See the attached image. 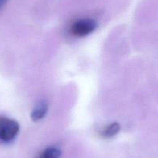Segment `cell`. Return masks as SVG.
Masks as SVG:
<instances>
[{
  "label": "cell",
  "instance_id": "6da1fadb",
  "mask_svg": "<svg viewBox=\"0 0 158 158\" xmlns=\"http://www.w3.org/2000/svg\"><path fill=\"white\" fill-rule=\"evenodd\" d=\"M19 125L16 120L0 115V140L9 143L16 137Z\"/></svg>",
  "mask_w": 158,
  "mask_h": 158
},
{
  "label": "cell",
  "instance_id": "7a4b0ae2",
  "mask_svg": "<svg viewBox=\"0 0 158 158\" xmlns=\"http://www.w3.org/2000/svg\"><path fill=\"white\" fill-rule=\"evenodd\" d=\"M97 27V23L92 19H81L75 21L71 27V33L77 37L90 34Z\"/></svg>",
  "mask_w": 158,
  "mask_h": 158
},
{
  "label": "cell",
  "instance_id": "3957f363",
  "mask_svg": "<svg viewBox=\"0 0 158 158\" xmlns=\"http://www.w3.org/2000/svg\"><path fill=\"white\" fill-rule=\"evenodd\" d=\"M48 111V105L47 102L41 101L37 106H36L31 113L32 120L34 122H37L44 118L47 112Z\"/></svg>",
  "mask_w": 158,
  "mask_h": 158
},
{
  "label": "cell",
  "instance_id": "277c9868",
  "mask_svg": "<svg viewBox=\"0 0 158 158\" xmlns=\"http://www.w3.org/2000/svg\"><path fill=\"white\" fill-rule=\"evenodd\" d=\"M120 130V125L118 123H113L106 127L102 132V136L105 138H110L115 136Z\"/></svg>",
  "mask_w": 158,
  "mask_h": 158
},
{
  "label": "cell",
  "instance_id": "5b68a950",
  "mask_svg": "<svg viewBox=\"0 0 158 158\" xmlns=\"http://www.w3.org/2000/svg\"><path fill=\"white\" fill-rule=\"evenodd\" d=\"M60 154L61 152L58 148L50 147L42 152L39 158H60Z\"/></svg>",
  "mask_w": 158,
  "mask_h": 158
},
{
  "label": "cell",
  "instance_id": "8992f818",
  "mask_svg": "<svg viewBox=\"0 0 158 158\" xmlns=\"http://www.w3.org/2000/svg\"><path fill=\"white\" fill-rule=\"evenodd\" d=\"M7 2H8V0H0V10H2V7L6 4Z\"/></svg>",
  "mask_w": 158,
  "mask_h": 158
}]
</instances>
